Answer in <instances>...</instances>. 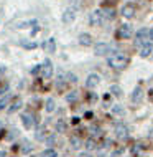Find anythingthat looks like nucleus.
<instances>
[{
  "label": "nucleus",
  "instance_id": "obj_7",
  "mask_svg": "<svg viewBox=\"0 0 153 157\" xmlns=\"http://www.w3.org/2000/svg\"><path fill=\"white\" fill-rule=\"evenodd\" d=\"M74 18H76L74 8H66V10H64V13H63V23L71 25V23L74 22Z\"/></svg>",
  "mask_w": 153,
  "mask_h": 157
},
{
  "label": "nucleus",
  "instance_id": "obj_10",
  "mask_svg": "<svg viewBox=\"0 0 153 157\" xmlns=\"http://www.w3.org/2000/svg\"><path fill=\"white\" fill-rule=\"evenodd\" d=\"M142 98H143V90H142V86H137L133 90V93H132V103H140L142 101Z\"/></svg>",
  "mask_w": 153,
  "mask_h": 157
},
{
  "label": "nucleus",
  "instance_id": "obj_23",
  "mask_svg": "<svg viewBox=\"0 0 153 157\" xmlns=\"http://www.w3.org/2000/svg\"><path fill=\"white\" fill-rule=\"evenodd\" d=\"M20 45L25 46V48H36V46H38L35 41H28V40H22V41H20Z\"/></svg>",
  "mask_w": 153,
  "mask_h": 157
},
{
  "label": "nucleus",
  "instance_id": "obj_25",
  "mask_svg": "<svg viewBox=\"0 0 153 157\" xmlns=\"http://www.w3.org/2000/svg\"><path fill=\"white\" fill-rule=\"evenodd\" d=\"M76 99H78V91H71L69 94L66 96V101H67V103H74Z\"/></svg>",
  "mask_w": 153,
  "mask_h": 157
},
{
  "label": "nucleus",
  "instance_id": "obj_28",
  "mask_svg": "<svg viewBox=\"0 0 153 157\" xmlns=\"http://www.w3.org/2000/svg\"><path fill=\"white\" fill-rule=\"evenodd\" d=\"M104 18H107V20L114 18V10H112V8H105V10H104Z\"/></svg>",
  "mask_w": 153,
  "mask_h": 157
},
{
  "label": "nucleus",
  "instance_id": "obj_21",
  "mask_svg": "<svg viewBox=\"0 0 153 157\" xmlns=\"http://www.w3.org/2000/svg\"><path fill=\"white\" fill-rule=\"evenodd\" d=\"M41 157H58V152L54 149H45L41 152Z\"/></svg>",
  "mask_w": 153,
  "mask_h": 157
},
{
  "label": "nucleus",
  "instance_id": "obj_3",
  "mask_svg": "<svg viewBox=\"0 0 153 157\" xmlns=\"http://www.w3.org/2000/svg\"><path fill=\"white\" fill-rule=\"evenodd\" d=\"M112 52V46H110L109 43H97L94 46V53L97 55V56H104V55H107Z\"/></svg>",
  "mask_w": 153,
  "mask_h": 157
},
{
  "label": "nucleus",
  "instance_id": "obj_26",
  "mask_svg": "<svg viewBox=\"0 0 153 157\" xmlns=\"http://www.w3.org/2000/svg\"><path fill=\"white\" fill-rule=\"evenodd\" d=\"M96 147H97V144H96L94 139H87L86 141V149L87 151H92V149H96Z\"/></svg>",
  "mask_w": 153,
  "mask_h": 157
},
{
  "label": "nucleus",
  "instance_id": "obj_16",
  "mask_svg": "<svg viewBox=\"0 0 153 157\" xmlns=\"http://www.w3.org/2000/svg\"><path fill=\"white\" fill-rule=\"evenodd\" d=\"M45 109H46V113H53L54 109H56V103H54V99H53V98H48V99H46Z\"/></svg>",
  "mask_w": 153,
  "mask_h": 157
},
{
  "label": "nucleus",
  "instance_id": "obj_32",
  "mask_svg": "<svg viewBox=\"0 0 153 157\" xmlns=\"http://www.w3.org/2000/svg\"><path fill=\"white\" fill-rule=\"evenodd\" d=\"M41 68H43V66H35V68L31 70V73H33V75H38V73H40V70H41Z\"/></svg>",
  "mask_w": 153,
  "mask_h": 157
},
{
  "label": "nucleus",
  "instance_id": "obj_11",
  "mask_svg": "<svg viewBox=\"0 0 153 157\" xmlns=\"http://www.w3.org/2000/svg\"><path fill=\"white\" fill-rule=\"evenodd\" d=\"M118 35H120V38H130L132 35H133V32H132L130 25H122L120 30H118Z\"/></svg>",
  "mask_w": 153,
  "mask_h": 157
},
{
  "label": "nucleus",
  "instance_id": "obj_19",
  "mask_svg": "<svg viewBox=\"0 0 153 157\" xmlns=\"http://www.w3.org/2000/svg\"><path fill=\"white\" fill-rule=\"evenodd\" d=\"M20 108H22V101H20V99H16V101H13V104H12L10 106V108H8V113H15V111H18V109Z\"/></svg>",
  "mask_w": 153,
  "mask_h": 157
},
{
  "label": "nucleus",
  "instance_id": "obj_4",
  "mask_svg": "<svg viewBox=\"0 0 153 157\" xmlns=\"http://www.w3.org/2000/svg\"><path fill=\"white\" fill-rule=\"evenodd\" d=\"M115 136L118 139H127L129 137V126L124 124V122H118L115 126Z\"/></svg>",
  "mask_w": 153,
  "mask_h": 157
},
{
  "label": "nucleus",
  "instance_id": "obj_38",
  "mask_svg": "<svg viewBox=\"0 0 153 157\" xmlns=\"http://www.w3.org/2000/svg\"><path fill=\"white\" fill-rule=\"evenodd\" d=\"M150 137H151V139H153V129H151V131H150Z\"/></svg>",
  "mask_w": 153,
  "mask_h": 157
},
{
  "label": "nucleus",
  "instance_id": "obj_15",
  "mask_svg": "<svg viewBox=\"0 0 153 157\" xmlns=\"http://www.w3.org/2000/svg\"><path fill=\"white\" fill-rule=\"evenodd\" d=\"M43 48L46 50V52L49 53H54V50H56V43H54V38H49L46 43H43Z\"/></svg>",
  "mask_w": 153,
  "mask_h": 157
},
{
  "label": "nucleus",
  "instance_id": "obj_18",
  "mask_svg": "<svg viewBox=\"0 0 153 157\" xmlns=\"http://www.w3.org/2000/svg\"><path fill=\"white\" fill-rule=\"evenodd\" d=\"M110 93L115 98H120L122 96V88L118 86V84H112V86H110Z\"/></svg>",
  "mask_w": 153,
  "mask_h": 157
},
{
  "label": "nucleus",
  "instance_id": "obj_24",
  "mask_svg": "<svg viewBox=\"0 0 153 157\" xmlns=\"http://www.w3.org/2000/svg\"><path fill=\"white\" fill-rule=\"evenodd\" d=\"M56 131H58V132H64V131H66V122L63 119H59L56 122Z\"/></svg>",
  "mask_w": 153,
  "mask_h": 157
},
{
  "label": "nucleus",
  "instance_id": "obj_39",
  "mask_svg": "<svg viewBox=\"0 0 153 157\" xmlns=\"http://www.w3.org/2000/svg\"><path fill=\"white\" fill-rule=\"evenodd\" d=\"M151 93H153V91H151ZM151 99H153V94H151Z\"/></svg>",
  "mask_w": 153,
  "mask_h": 157
},
{
  "label": "nucleus",
  "instance_id": "obj_12",
  "mask_svg": "<svg viewBox=\"0 0 153 157\" xmlns=\"http://www.w3.org/2000/svg\"><path fill=\"white\" fill-rule=\"evenodd\" d=\"M79 43L82 46H91L92 45V36L89 33H81L79 35Z\"/></svg>",
  "mask_w": 153,
  "mask_h": 157
},
{
  "label": "nucleus",
  "instance_id": "obj_31",
  "mask_svg": "<svg viewBox=\"0 0 153 157\" xmlns=\"http://www.w3.org/2000/svg\"><path fill=\"white\" fill-rule=\"evenodd\" d=\"M91 132H92V136H99L100 134V129H99V127H96V126H92L91 127Z\"/></svg>",
  "mask_w": 153,
  "mask_h": 157
},
{
  "label": "nucleus",
  "instance_id": "obj_40",
  "mask_svg": "<svg viewBox=\"0 0 153 157\" xmlns=\"http://www.w3.org/2000/svg\"><path fill=\"white\" fill-rule=\"evenodd\" d=\"M0 127H2V122H0Z\"/></svg>",
  "mask_w": 153,
  "mask_h": 157
},
{
  "label": "nucleus",
  "instance_id": "obj_27",
  "mask_svg": "<svg viewBox=\"0 0 153 157\" xmlns=\"http://www.w3.org/2000/svg\"><path fill=\"white\" fill-rule=\"evenodd\" d=\"M71 147H73V149H79L81 147V139L79 137H71Z\"/></svg>",
  "mask_w": 153,
  "mask_h": 157
},
{
  "label": "nucleus",
  "instance_id": "obj_35",
  "mask_svg": "<svg viewBox=\"0 0 153 157\" xmlns=\"http://www.w3.org/2000/svg\"><path fill=\"white\" fill-rule=\"evenodd\" d=\"M78 157H91V154H89V152H81Z\"/></svg>",
  "mask_w": 153,
  "mask_h": 157
},
{
  "label": "nucleus",
  "instance_id": "obj_9",
  "mask_svg": "<svg viewBox=\"0 0 153 157\" xmlns=\"http://www.w3.org/2000/svg\"><path fill=\"white\" fill-rule=\"evenodd\" d=\"M135 13V7H133V3H125L124 7H122V15L127 17V18H132Z\"/></svg>",
  "mask_w": 153,
  "mask_h": 157
},
{
  "label": "nucleus",
  "instance_id": "obj_1",
  "mask_svg": "<svg viewBox=\"0 0 153 157\" xmlns=\"http://www.w3.org/2000/svg\"><path fill=\"white\" fill-rule=\"evenodd\" d=\"M107 63H109V66L115 68V70H120V68H125V65H127V56H124L122 53H114L112 56L107 58Z\"/></svg>",
  "mask_w": 153,
  "mask_h": 157
},
{
  "label": "nucleus",
  "instance_id": "obj_29",
  "mask_svg": "<svg viewBox=\"0 0 153 157\" xmlns=\"http://www.w3.org/2000/svg\"><path fill=\"white\" fill-rule=\"evenodd\" d=\"M66 81L67 83H76V81H78V78H76L74 73H67L66 75Z\"/></svg>",
  "mask_w": 153,
  "mask_h": 157
},
{
  "label": "nucleus",
  "instance_id": "obj_8",
  "mask_svg": "<svg viewBox=\"0 0 153 157\" xmlns=\"http://www.w3.org/2000/svg\"><path fill=\"white\" fill-rule=\"evenodd\" d=\"M153 55V43L151 41H147L145 45L142 46V50H140V56L142 58H148Z\"/></svg>",
  "mask_w": 153,
  "mask_h": 157
},
{
  "label": "nucleus",
  "instance_id": "obj_30",
  "mask_svg": "<svg viewBox=\"0 0 153 157\" xmlns=\"http://www.w3.org/2000/svg\"><path fill=\"white\" fill-rule=\"evenodd\" d=\"M30 151H31V146H30L28 142H25V144H23V147H22V152H23V154H28Z\"/></svg>",
  "mask_w": 153,
  "mask_h": 157
},
{
  "label": "nucleus",
  "instance_id": "obj_33",
  "mask_svg": "<svg viewBox=\"0 0 153 157\" xmlns=\"http://www.w3.org/2000/svg\"><path fill=\"white\" fill-rule=\"evenodd\" d=\"M46 144H49V146H51V144H54V136H51V137L46 139Z\"/></svg>",
  "mask_w": 153,
  "mask_h": 157
},
{
  "label": "nucleus",
  "instance_id": "obj_14",
  "mask_svg": "<svg viewBox=\"0 0 153 157\" xmlns=\"http://www.w3.org/2000/svg\"><path fill=\"white\" fill-rule=\"evenodd\" d=\"M148 33H150V30L148 28H142V30H138L137 32V35H135V38H137V43H140L142 40H145V38H148Z\"/></svg>",
  "mask_w": 153,
  "mask_h": 157
},
{
  "label": "nucleus",
  "instance_id": "obj_6",
  "mask_svg": "<svg viewBox=\"0 0 153 157\" xmlns=\"http://www.w3.org/2000/svg\"><path fill=\"white\" fill-rule=\"evenodd\" d=\"M99 83H100V76L97 75V73H91V75L87 76V79H86V88L92 90V88H96Z\"/></svg>",
  "mask_w": 153,
  "mask_h": 157
},
{
  "label": "nucleus",
  "instance_id": "obj_2",
  "mask_svg": "<svg viewBox=\"0 0 153 157\" xmlns=\"http://www.w3.org/2000/svg\"><path fill=\"white\" fill-rule=\"evenodd\" d=\"M104 13H102L100 10H94L91 13V17H89V22H91V25L92 27H99V25H102L104 23Z\"/></svg>",
  "mask_w": 153,
  "mask_h": 157
},
{
  "label": "nucleus",
  "instance_id": "obj_13",
  "mask_svg": "<svg viewBox=\"0 0 153 157\" xmlns=\"http://www.w3.org/2000/svg\"><path fill=\"white\" fill-rule=\"evenodd\" d=\"M22 121H23V126L27 127V129H31V127L35 126V119H33V116H30V114H23Z\"/></svg>",
  "mask_w": 153,
  "mask_h": 157
},
{
  "label": "nucleus",
  "instance_id": "obj_20",
  "mask_svg": "<svg viewBox=\"0 0 153 157\" xmlns=\"http://www.w3.org/2000/svg\"><path fill=\"white\" fill-rule=\"evenodd\" d=\"M112 113H114V114H117V116H124V114H125V109H124V106L115 104V106L112 108Z\"/></svg>",
  "mask_w": 153,
  "mask_h": 157
},
{
  "label": "nucleus",
  "instance_id": "obj_5",
  "mask_svg": "<svg viewBox=\"0 0 153 157\" xmlns=\"http://www.w3.org/2000/svg\"><path fill=\"white\" fill-rule=\"evenodd\" d=\"M41 75H43L45 79H48V78H51V76H53V63H51V60H48V58H46L45 63H43Z\"/></svg>",
  "mask_w": 153,
  "mask_h": 157
},
{
  "label": "nucleus",
  "instance_id": "obj_36",
  "mask_svg": "<svg viewBox=\"0 0 153 157\" xmlns=\"http://www.w3.org/2000/svg\"><path fill=\"white\" fill-rule=\"evenodd\" d=\"M148 40H151V41H153V28L150 30V33H148Z\"/></svg>",
  "mask_w": 153,
  "mask_h": 157
},
{
  "label": "nucleus",
  "instance_id": "obj_22",
  "mask_svg": "<svg viewBox=\"0 0 153 157\" xmlns=\"http://www.w3.org/2000/svg\"><path fill=\"white\" fill-rule=\"evenodd\" d=\"M45 137H46V129L45 127H40V129L36 131V139L38 141H43Z\"/></svg>",
  "mask_w": 153,
  "mask_h": 157
},
{
  "label": "nucleus",
  "instance_id": "obj_17",
  "mask_svg": "<svg viewBox=\"0 0 153 157\" xmlns=\"http://www.w3.org/2000/svg\"><path fill=\"white\" fill-rule=\"evenodd\" d=\"M10 99H12V96H10V94H7V96L0 98V111H2V109H5L7 106L10 104Z\"/></svg>",
  "mask_w": 153,
  "mask_h": 157
},
{
  "label": "nucleus",
  "instance_id": "obj_37",
  "mask_svg": "<svg viewBox=\"0 0 153 157\" xmlns=\"http://www.w3.org/2000/svg\"><path fill=\"white\" fill-rule=\"evenodd\" d=\"M0 157H7V154H5V151H0Z\"/></svg>",
  "mask_w": 153,
  "mask_h": 157
},
{
  "label": "nucleus",
  "instance_id": "obj_34",
  "mask_svg": "<svg viewBox=\"0 0 153 157\" xmlns=\"http://www.w3.org/2000/svg\"><path fill=\"white\" fill-rule=\"evenodd\" d=\"M122 152H124V149H118V151H115V152H114V154H112V155H114V157H117V155H120V154H122Z\"/></svg>",
  "mask_w": 153,
  "mask_h": 157
}]
</instances>
